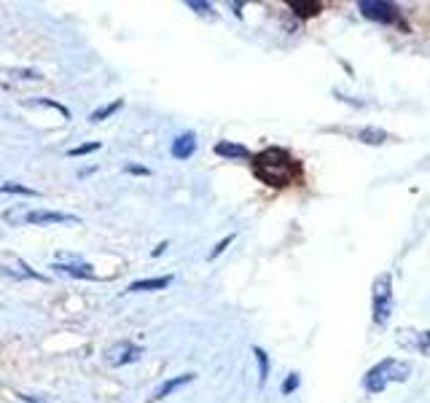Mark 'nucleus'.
Wrapping results in <instances>:
<instances>
[{"label": "nucleus", "instance_id": "1", "mask_svg": "<svg viewBox=\"0 0 430 403\" xmlns=\"http://www.w3.org/2000/svg\"><path fill=\"white\" fill-rule=\"evenodd\" d=\"M250 161H253V175L272 188L294 186L301 178V164L285 148H264L261 154L250 156Z\"/></svg>", "mask_w": 430, "mask_h": 403}, {"label": "nucleus", "instance_id": "2", "mask_svg": "<svg viewBox=\"0 0 430 403\" xmlns=\"http://www.w3.org/2000/svg\"><path fill=\"white\" fill-rule=\"evenodd\" d=\"M409 377H412V366H409L406 360L387 358V360L377 363V366L363 377V387L369 392H382L390 382H406Z\"/></svg>", "mask_w": 430, "mask_h": 403}, {"label": "nucleus", "instance_id": "3", "mask_svg": "<svg viewBox=\"0 0 430 403\" xmlns=\"http://www.w3.org/2000/svg\"><path fill=\"white\" fill-rule=\"evenodd\" d=\"M393 315V277L380 274L374 282V323L385 326Z\"/></svg>", "mask_w": 430, "mask_h": 403}, {"label": "nucleus", "instance_id": "4", "mask_svg": "<svg viewBox=\"0 0 430 403\" xmlns=\"http://www.w3.org/2000/svg\"><path fill=\"white\" fill-rule=\"evenodd\" d=\"M54 272L60 274H68V277H75V280H97V274L92 272V264H86L81 256L75 253H57V261H54Z\"/></svg>", "mask_w": 430, "mask_h": 403}, {"label": "nucleus", "instance_id": "5", "mask_svg": "<svg viewBox=\"0 0 430 403\" xmlns=\"http://www.w3.org/2000/svg\"><path fill=\"white\" fill-rule=\"evenodd\" d=\"M0 277H9V280H38L46 282L43 274H38L33 267H27L25 261L14 253H0Z\"/></svg>", "mask_w": 430, "mask_h": 403}, {"label": "nucleus", "instance_id": "6", "mask_svg": "<svg viewBox=\"0 0 430 403\" xmlns=\"http://www.w3.org/2000/svg\"><path fill=\"white\" fill-rule=\"evenodd\" d=\"M140 358H143V347L132 344L129 339L111 344V347L105 350V363H108V366H113V368L129 366V363H135V360H140Z\"/></svg>", "mask_w": 430, "mask_h": 403}, {"label": "nucleus", "instance_id": "7", "mask_svg": "<svg viewBox=\"0 0 430 403\" xmlns=\"http://www.w3.org/2000/svg\"><path fill=\"white\" fill-rule=\"evenodd\" d=\"M360 14L371 19V22H380V25H395L398 22V9L393 3H385V0H360L358 3Z\"/></svg>", "mask_w": 430, "mask_h": 403}, {"label": "nucleus", "instance_id": "8", "mask_svg": "<svg viewBox=\"0 0 430 403\" xmlns=\"http://www.w3.org/2000/svg\"><path fill=\"white\" fill-rule=\"evenodd\" d=\"M22 223L27 226H57V223H78V215L60 210H27Z\"/></svg>", "mask_w": 430, "mask_h": 403}, {"label": "nucleus", "instance_id": "9", "mask_svg": "<svg viewBox=\"0 0 430 403\" xmlns=\"http://www.w3.org/2000/svg\"><path fill=\"white\" fill-rule=\"evenodd\" d=\"M170 154H172V159H178V161L191 159V156L197 154V134H194V132L178 134V137L172 140Z\"/></svg>", "mask_w": 430, "mask_h": 403}, {"label": "nucleus", "instance_id": "10", "mask_svg": "<svg viewBox=\"0 0 430 403\" xmlns=\"http://www.w3.org/2000/svg\"><path fill=\"white\" fill-rule=\"evenodd\" d=\"M197 379V374H178V377H170L167 382H161L159 387H156V392H154V398L151 401H164V398H170L175 390H181L183 385H191Z\"/></svg>", "mask_w": 430, "mask_h": 403}, {"label": "nucleus", "instance_id": "11", "mask_svg": "<svg viewBox=\"0 0 430 403\" xmlns=\"http://www.w3.org/2000/svg\"><path fill=\"white\" fill-rule=\"evenodd\" d=\"M172 282V274H164V277H148V280H135L127 294H148V291H164Z\"/></svg>", "mask_w": 430, "mask_h": 403}, {"label": "nucleus", "instance_id": "12", "mask_svg": "<svg viewBox=\"0 0 430 403\" xmlns=\"http://www.w3.org/2000/svg\"><path fill=\"white\" fill-rule=\"evenodd\" d=\"M215 154L221 159H250V151L245 146H240V143H232V140L215 143Z\"/></svg>", "mask_w": 430, "mask_h": 403}, {"label": "nucleus", "instance_id": "13", "mask_svg": "<svg viewBox=\"0 0 430 403\" xmlns=\"http://www.w3.org/2000/svg\"><path fill=\"white\" fill-rule=\"evenodd\" d=\"M358 140L366 143V146H382V143L387 140V132H385V129H377V127H366V129L358 132Z\"/></svg>", "mask_w": 430, "mask_h": 403}, {"label": "nucleus", "instance_id": "14", "mask_svg": "<svg viewBox=\"0 0 430 403\" xmlns=\"http://www.w3.org/2000/svg\"><path fill=\"white\" fill-rule=\"evenodd\" d=\"M253 355H256V363H258V385L264 387L267 379H269V355L264 353L261 347H253Z\"/></svg>", "mask_w": 430, "mask_h": 403}, {"label": "nucleus", "instance_id": "15", "mask_svg": "<svg viewBox=\"0 0 430 403\" xmlns=\"http://www.w3.org/2000/svg\"><path fill=\"white\" fill-rule=\"evenodd\" d=\"M119 108H124V100H113V102H108V105H102V108H97L92 116H89V122L92 124H100V122H105L108 116H113Z\"/></svg>", "mask_w": 430, "mask_h": 403}, {"label": "nucleus", "instance_id": "16", "mask_svg": "<svg viewBox=\"0 0 430 403\" xmlns=\"http://www.w3.org/2000/svg\"><path fill=\"white\" fill-rule=\"evenodd\" d=\"M27 108H51V110H57V113H62V119H70V110L65 108V105H60L57 100H27L25 102Z\"/></svg>", "mask_w": 430, "mask_h": 403}, {"label": "nucleus", "instance_id": "17", "mask_svg": "<svg viewBox=\"0 0 430 403\" xmlns=\"http://www.w3.org/2000/svg\"><path fill=\"white\" fill-rule=\"evenodd\" d=\"M291 9H294L299 16H315L318 11H323V6L315 3V0H304V3H301V0H294V3H291Z\"/></svg>", "mask_w": 430, "mask_h": 403}, {"label": "nucleus", "instance_id": "18", "mask_svg": "<svg viewBox=\"0 0 430 403\" xmlns=\"http://www.w3.org/2000/svg\"><path fill=\"white\" fill-rule=\"evenodd\" d=\"M0 194H19V196H41V191L36 188H27L22 183H0Z\"/></svg>", "mask_w": 430, "mask_h": 403}, {"label": "nucleus", "instance_id": "19", "mask_svg": "<svg viewBox=\"0 0 430 403\" xmlns=\"http://www.w3.org/2000/svg\"><path fill=\"white\" fill-rule=\"evenodd\" d=\"M186 9H191L194 14L199 16H215V9H213V3H205V0H186Z\"/></svg>", "mask_w": 430, "mask_h": 403}, {"label": "nucleus", "instance_id": "20", "mask_svg": "<svg viewBox=\"0 0 430 403\" xmlns=\"http://www.w3.org/2000/svg\"><path fill=\"white\" fill-rule=\"evenodd\" d=\"M95 151H100V140H95V143H84V146H75L68 151V156L70 159H75V156H86V154H95Z\"/></svg>", "mask_w": 430, "mask_h": 403}, {"label": "nucleus", "instance_id": "21", "mask_svg": "<svg viewBox=\"0 0 430 403\" xmlns=\"http://www.w3.org/2000/svg\"><path fill=\"white\" fill-rule=\"evenodd\" d=\"M414 347H417L422 355H428L430 358V331H422V333L414 336Z\"/></svg>", "mask_w": 430, "mask_h": 403}, {"label": "nucleus", "instance_id": "22", "mask_svg": "<svg viewBox=\"0 0 430 403\" xmlns=\"http://www.w3.org/2000/svg\"><path fill=\"white\" fill-rule=\"evenodd\" d=\"M9 75H11V78H25V81H41V78H43L38 70H22V68H14V70H9Z\"/></svg>", "mask_w": 430, "mask_h": 403}, {"label": "nucleus", "instance_id": "23", "mask_svg": "<svg viewBox=\"0 0 430 403\" xmlns=\"http://www.w3.org/2000/svg\"><path fill=\"white\" fill-rule=\"evenodd\" d=\"M234 242V234H229V237H223L221 242L215 245V247H213V253H210V261H213V258H218L223 253V250H226V247H229V245Z\"/></svg>", "mask_w": 430, "mask_h": 403}, {"label": "nucleus", "instance_id": "24", "mask_svg": "<svg viewBox=\"0 0 430 403\" xmlns=\"http://www.w3.org/2000/svg\"><path fill=\"white\" fill-rule=\"evenodd\" d=\"M299 382H301V377H299V374H288V379H285V385H283L285 395H291V392L299 387Z\"/></svg>", "mask_w": 430, "mask_h": 403}, {"label": "nucleus", "instance_id": "25", "mask_svg": "<svg viewBox=\"0 0 430 403\" xmlns=\"http://www.w3.org/2000/svg\"><path fill=\"white\" fill-rule=\"evenodd\" d=\"M127 172H129V175H151V170H148V167H140V164H127Z\"/></svg>", "mask_w": 430, "mask_h": 403}, {"label": "nucleus", "instance_id": "26", "mask_svg": "<svg viewBox=\"0 0 430 403\" xmlns=\"http://www.w3.org/2000/svg\"><path fill=\"white\" fill-rule=\"evenodd\" d=\"M167 247H170V242H167V240H164V242H159V245H156V247H154V250H151V256H154V258H159L161 253H164V250H167Z\"/></svg>", "mask_w": 430, "mask_h": 403}, {"label": "nucleus", "instance_id": "27", "mask_svg": "<svg viewBox=\"0 0 430 403\" xmlns=\"http://www.w3.org/2000/svg\"><path fill=\"white\" fill-rule=\"evenodd\" d=\"M25 403H49V401H43V398H33V395H19Z\"/></svg>", "mask_w": 430, "mask_h": 403}]
</instances>
